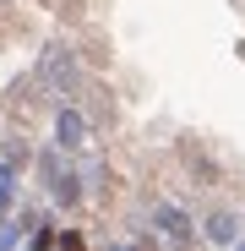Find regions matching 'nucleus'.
I'll use <instances>...</instances> for the list:
<instances>
[{
    "instance_id": "f257e3e1",
    "label": "nucleus",
    "mask_w": 245,
    "mask_h": 251,
    "mask_svg": "<svg viewBox=\"0 0 245 251\" xmlns=\"http://www.w3.org/2000/svg\"><path fill=\"white\" fill-rule=\"evenodd\" d=\"M33 82H38L55 104H88V99L98 93L88 60H82L76 50H66V44H44V55L33 60Z\"/></svg>"
},
{
    "instance_id": "f03ea898",
    "label": "nucleus",
    "mask_w": 245,
    "mask_h": 251,
    "mask_svg": "<svg viewBox=\"0 0 245 251\" xmlns=\"http://www.w3.org/2000/svg\"><path fill=\"white\" fill-rule=\"evenodd\" d=\"M33 170H38V186H44V202L55 213H76V207H88V175H82V164L71 153H60L55 142L33 153Z\"/></svg>"
},
{
    "instance_id": "7ed1b4c3",
    "label": "nucleus",
    "mask_w": 245,
    "mask_h": 251,
    "mask_svg": "<svg viewBox=\"0 0 245 251\" xmlns=\"http://www.w3.org/2000/svg\"><path fill=\"white\" fill-rule=\"evenodd\" d=\"M49 142L60 153H71V158H88L98 148V126H93V115L82 104H55L49 109Z\"/></svg>"
},
{
    "instance_id": "20e7f679",
    "label": "nucleus",
    "mask_w": 245,
    "mask_h": 251,
    "mask_svg": "<svg viewBox=\"0 0 245 251\" xmlns=\"http://www.w3.org/2000/svg\"><path fill=\"white\" fill-rule=\"evenodd\" d=\"M147 224L163 235V246H169V251H191V246L201 240V219L191 213V207L169 202V197H153V202H147Z\"/></svg>"
},
{
    "instance_id": "39448f33",
    "label": "nucleus",
    "mask_w": 245,
    "mask_h": 251,
    "mask_svg": "<svg viewBox=\"0 0 245 251\" xmlns=\"http://www.w3.org/2000/svg\"><path fill=\"white\" fill-rule=\"evenodd\" d=\"M240 213L234 207H207V213H201V240L207 246H223V251H234V240H240Z\"/></svg>"
},
{
    "instance_id": "423d86ee",
    "label": "nucleus",
    "mask_w": 245,
    "mask_h": 251,
    "mask_svg": "<svg viewBox=\"0 0 245 251\" xmlns=\"http://www.w3.org/2000/svg\"><path fill=\"white\" fill-rule=\"evenodd\" d=\"M175 153H180V164L191 170V180H196V186H223V170H218V158H213L207 148H201V142H180Z\"/></svg>"
},
{
    "instance_id": "0eeeda50",
    "label": "nucleus",
    "mask_w": 245,
    "mask_h": 251,
    "mask_svg": "<svg viewBox=\"0 0 245 251\" xmlns=\"http://www.w3.org/2000/svg\"><path fill=\"white\" fill-rule=\"evenodd\" d=\"M11 202H17V164L0 158V213H11Z\"/></svg>"
},
{
    "instance_id": "6e6552de",
    "label": "nucleus",
    "mask_w": 245,
    "mask_h": 251,
    "mask_svg": "<svg viewBox=\"0 0 245 251\" xmlns=\"http://www.w3.org/2000/svg\"><path fill=\"white\" fill-rule=\"evenodd\" d=\"M55 246H60V251H88V229H82V224H60Z\"/></svg>"
},
{
    "instance_id": "1a4fd4ad",
    "label": "nucleus",
    "mask_w": 245,
    "mask_h": 251,
    "mask_svg": "<svg viewBox=\"0 0 245 251\" xmlns=\"http://www.w3.org/2000/svg\"><path fill=\"white\" fill-rule=\"evenodd\" d=\"M234 251H245V235H240V240H234Z\"/></svg>"
}]
</instances>
